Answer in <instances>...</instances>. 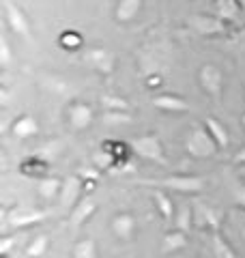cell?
<instances>
[{"mask_svg": "<svg viewBox=\"0 0 245 258\" xmlns=\"http://www.w3.org/2000/svg\"><path fill=\"white\" fill-rule=\"evenodd\" d=\"M138 183L144 185V187H163L183 194H198L207 187V181L196 174H170L161 176V179H140Z\"/></svg>", "mask_w": 245, "mask_h": 258, "instance_id": "cell-1", "label": "cell"}, {"mask_svg": "<svg viewBox=\"0 0 245 258\" xmlns=\"http://www.w3.org/2000/svg\"><path fill=\"white\" fill-rule=\"evenodd\" d=\"M185 149L192 157L204 159V157H213L219 147L213 140V136L209 134V129L204 127V123H194V127L190 129V136L185 140Z\"/></svg>", "mask_w": 245, "mask_h": 258, "instance_id": "cell-2", "label": "cell"}, {"mask_svg": "<svg viewBox=\"0 0 245 258\" xmlns=\"http://www.w3.org/2000/svg\"><path fill=\"white\" fill-rule=\"evenodd\" d=\"M129 147H132V151L138 157L153 161V164H159V166H168V159L163 155L161 140L155 134H144V136H138V138H132L129 140Z\"/></svg>", "mask_w": 245, "mask_h": 258, "instance_id": "cell-3", "label": "cell"}, {"mask_svg": "<svg viewBox=\"0 0 245 258\" xmlns=\"http://www.w3.org/2000/svg\"><path fill=\"white\" fill-rule=\"evenodd\" d=\"M198 80H200V86L202 91L207 93L213 101H219L222 99V93H224V71L217 67V64H202L200 67V74H198Z\"/></svg>", "mask_w": 245, "mask_h": 258, "instance_id": "cell-4", "label": "cell"}, {"mask_svg": "<svg viewBox=\"0 0 245 258\" xmlns=\"http://www.w3.org/2000/svg\"><path fill=\"white\" fill-rule=\"evenodd\" d=\"M82 60H84L88 67L95 69L97 74L101 76H110L114 67H116V60H114V54L103 50V47H91V50H86L84 56H82Z\"/></svg>", "mask_w": 245, "mask_h": 258, "instance_id": "cell-5", "label": "cell"}, {"mask_svg": "<svg viewBox=\"0 0 245 258\" xmlns=\"http://www.w3.org/2000/svg\"><path fill=\"white\" fill-rule=\"evenodd\" d=\"M93 108L84 101H71L67 106V125L73 132H84L93 123Z\"/></svg>", "mask_w": 245, "mask_h": 258, "instance_id": "cell-6", "label": "cell"}, {"mask_svg": "<svg viewBox=\"0 0 245 258\" xmlns=\"http://www.w3.org/2000/svg\"><path fill=\"white\" fill-rule=\"evenodd\" d=\"M82 196H84V181H82V176H67V179L63 181V191L58 198L60 209L71 211V209L80 203Z\"/></svg>", "mask_w": 245, "mask_h": 258, "instance_id": "cell-7", "label": "cell"}, {"mask_svg": "<svg viewBox=\"0 0 245 258\" xmlns=\"http://www.w3.org/2000/svg\"><path fill=\"white\" fill-rule=\"evenodd\" d=\"M190 26L204 37H217V35H224L228 24L224 20H219L217 15H192Z\"/></svg>", "mask_w": 245, "mask_h": 258, "instance_id": "cell-8", "label": "cell"}, {"mask_svg": "<svg viewBox=\"0 0 245 258\" xmlns=\"http://www.w3.org/2000/svg\"><path fill=\"white\" fill-rule=\"evenodd\" d=\"M5 18H7V24H9V28L15 32L18 37H24V39H30V22L26 18V13L15 3H7L5 5Z\"/></svg>", "mask_w": 245, "mask_h": 258, "instance_id": "cell-9", "label": "cell"}, {"mask_svg": "<svg viewBox=\"0 0 245 258\" xmlns=\"http://www.w3.org/2000/svg\"><path fill=\"white\" fill-rule=\"evenodd\" d=\"M194 220L200 228L207 226L211 232H219V226H222V222H224V213L217 211V209H213V207H209V205L198 203L194 207Z\"/></svg>", "mask_w": 245, "mask_h": 258, "instance_id": "cell-10", "label": "cell"}, {"mask_svg": "<svg viewBox=\"0 0 245 258\" xmlns=\"http://www.w3.org/2000/svg\"><path fill=\"white\" fill-rule=\"evenodd\" d=\"M95 211H97V200L91 196V194L82 196L80 203L69 211L71 228H82V226H84L88 220H91V215H93Z\"/></svg>", "mask_w": 245, "mask_h": 258, "instance_id": "cell-11", "label": "cell"}, {"mask_svg": "<svg viewBox=\"0 0 245 258\" xmlns=\"http://www.w3.org/2000/svg\"><path fill=\"white\" fill-rule=\"evenodd\" d=\"M45 220H47L45 211H15L13 215H9L7 224H9L11 230H26L30 226H37Z\"/></svg>", "mask_w": 245, "mask_h": 258, "instance_id": "cell-12", "label": "cell"}, {"mask_svg": "<svg viewBox=\"0 0 245 258\" xmlns=\"http://www.w3.org/2000/svg\"><path fill=\"white\" fill-rule=\"evenodd\" d=\"M153 106L161 112H170V114H181V112L192 110L190 101H185L183 97H178V95H170V93L153 97Z\"/></svg>", "mask_w": 245, "mask_h": 258, "instance_id": "cell-13", "label": "cell"}, {"mask_svg": "<svg viewBox=\"0 0 245 258\" xmlns=\"http://www.w3.org/2000/svg\"><path fill=\"white\" fill-rule=\"evenodd\" d=\"M215 15L226 24H236L243 18V7L239 0H215Z\"/></svg>", "mask_w": 245, "mask_h": 258, "instance_id": "cell-14", "label": "cell"}, {"mask_svg": "<svg viewBox=\"0 0 245 258\" xmlns=\"http://www.w3.org/2000/svg\"><path fill=\"white\" fill-rule=\"evenodd\" d=\"M112 230L120 241H132L136 232V220L132 213H118L112 220Z\"/></svg>", "mask_w": 245, "mask_h": 258, "instance_id": "cell-15", "label": "cell"}, {"mask_svg": "<svg viewBox=\"0 0 245 258\" xmlns=\"http://www.w3.org/2000/svg\"><path fill=\"white\" fill-rule=\"evenodd\" d=\"M11 132H13L15 138L26 140V138H32V136H37V134H39V123H37V118H35V116L22 114L20 118H15V120H13Z\"/></svg>", "mask_w": 245, "mask_h": 258, "instance_id": "cell-16", "label": "cell"}, {"mask_svg": "<svg viewBox=\"0 0 245 258\" xmlns=\"http://www.w3.org/2000/svg\"><path fill=\"white\" fill-rule=\"evenodd\" d=\"M142 9V0H118L116 11H114V20L118 24H129L138 18Z\"/></svg>", "mask_w": 245, "mask_h": 258, "instance_id": "cell-17", "label": "cell"}, {"mask_svg": "<svg viewBox=\"0 0 245 258\" xmlns=\"http://www.w3.org/2000/svg\"><path fill=\"white\" fill-rule=\"evenodd\" d=\"M187 243H190V237H187V232L176 228V230L166 232V237H163V241H161V249L166 254H170V252H178V249L187 247Z\"/></svg>", "mask_w": 245, "mask_h": 258, "instance_id": "cell-18", "label": "cell"}, {"mask_svg": "<svg viewBox=\"0 0 245 258\" xmlns=\"http://www.w3.org/2000/svg\"><path fill=\"white\" fill-rule=\"evenodd\" d=\"M63 191V181L56 176H43L39 181V196L43 200H58Z\"/></svg>", "mask_w": 245, "mask_h": 258, "instance_id": "cell-19", "label": "cell"}, {"mask_svg": "<svg viewBox=\"0 0 245 258\" xmlns=\"http://www.w3.org/2000/svg\"><path fill=\"white\" fill-rule=\"evenodd\" d=\"M202 123H204V127L209 129V134L213 136V140L217 142V147H219V149H226V147H228V142H230V138H228V132H226V127H224L222 123H219L217 118H211V116H209V118H204Z\"/></svg>", "mask_w": 245, "mask_h": 258, "instance_id": "cell-20", "label": "cell"}, {"mask_svg": "<svg viewBox=\"0 0 245 258\" xmlns=\"http://www.w3.org/2000/svg\"><path fill=\"white\" fill-rule=\"evenodd\" d=\"M153 200H155V205H157L159 209V213L163 217V222H172V215H174V205H172V198L168 196V194H163L159 189H155L153 191Z\"/></svg>", "mask_w": 245, "mask_h": 258, "instance_id": "cell-21", "label": "cell"}, {"mask_svg": "<svg viewBox=\"0 0 245 258\" xmlns=\"http://www.w3.org/2000/svg\"><path fill=\"white\" fill-rule=\"evenodd\" d=\"M213 254H215V258H239L232 249V245L228 243L219 232H213Z\"/></svg>", "mask_w": 245, "mask_h": 258, "instance_id": "cell-22", "label": "cell"}, {"mask_svg": "<svg viewBox=\"0 0 245 258\" xmlns=\"http://www.w3.org/2000/svg\"><path fill=\"white\" fill-rule=\"evenodd\" d=\"M22 172L28 176H37V179H43V174L47 172V164L43 159H24L22 161Z\"/></svg>", "mask_w": 245, "mask_h": 258, "instance_id": "cell-23", "label": "cell"}, {"mask_svg": "<svg viewBox=\"0 0 245 258\" xmlns=\"http://www.w3.org/2000/svg\"><path fill=\"white\" fill-rule=\"evenodd\" d=\"M58 43H60L63 50L73 52V50H80L82 43H84V39H82V35L76 32V30H65L63 35L58 37Z\"/></svg>", "mask_w": 245, "mask_h": 258, "instance_id": "cell-24", "label": "cell"}, {"mask_svg": "<svg viewBox=\"0 0 245 258\" xmlns=\"http://www.w3.org/2000/svg\"><path fill=\"white\" fill-rule=\"evenodd\" d=\"M73 258H97V245L93 239H80L73 245Z\"/></svg>", "mask_w": 245, "mask_h": 258, "instance_id": "cell-25", "label": "cell"}, {"mask_svg": "<svg viewBox=\"0 0 245 258\" xmlns=\"http://www.w3.org/2000/svg\"><path fill=\"white\" fill-rule=\"evenodd\" d=\"M174 224H176L178 230L190 232L192 224H194V209H192L190 205H181V209H178V213H176V217H174Z\"/></svg>", "mask_w": 245, "mask_h": 258, "instance_id": "cell-26", "label": "cell"}, {"mask_svg": "<svg viewBox=\"0 0 245 258\" xmlns=\"http://www.w3.org/2000/svg\"><path fill=\"white\" fill-rule=\"evenodd\" d=\"M45 249H47V237L45 235H37L26 245V252L24 254H26V258H41L45 254Z\"/></svg>", "mask_w": 245, "mask_h": 258, "instance_id": "cell-27", "label": "cell"}, {"mask_svg": "<svg viewBox=\"0 0 245 258\" xmlns=\"http://www.w3.org/2000/svg\"><path fill=\"white\" fill-rule=\"evenodd\" d=\"M101 106L108 112H129V103L116 95H103L101 97Z\"/></svg>", "mask_w": 245, "mask_h": 258, "instance_id": "cell-28", "label": "cell"}, {"mask_svg": "<svg viewBox=\"0 0 245 258\" xmlns=\"http://www.w3.org/2000/svg\"><path fill=\"white\" fill-rule=\"evenodd\" d=\"M103 123H108V125L132 123V114H129V112H108V110H103Z\"/></svg>", "mask_w": 245, "mask_h": 258, "instance_id": "cell-29", "label": "cell"}, {"mask_svg": "<svg viewBox=\"0 0 245 258\" xmlns=\"http://www.w3.org/2000/svg\"><path fill=\"white\" fill-rule=\"evenodd\" d=\"M15 245H18V237L15 235H5L3 241H0V254H3V258L9 256Z\"/></svg>", "mask_w": 245, "mask_h": 258, "instance_id": "cell-30", "label": "cell"}, {"mask_svg": "<svg viewBox=\"0 0 245 258\" xmlns=\"http://www.w3.org/2000/svg\"><path fill=\"white\" fill-rule=\"evenodd\" d=\"M0 62H3V69H7L11 64V47H9L7 37L0 39Z\"/></svg>", "mask_w": 245, "mask_h": 258, "instance_id": "cell-31", "label": "cell"}, {"mask_svg": "<svg viewBox=\"0 0 245 258\" xmlns=\"http://www.w3.org/2000/svg\"><path fill=\"white\" fill-rule=\"evenodd\" d=\"M230 43H236V45H241V47H245V26L236 32V35L230 39Z\"/></svg>", "mask_w": 245, "mask_h": 258, "instance_id": "cell-32", "label": "cell"}, {"mask_svg": "<svg viewBox=\"0 0 245 258\" xmlns=\"http://www.w3.org/2000/svg\"><path fill=\"white\" fill-rule=\"evenodd\" d=\"M234 198H236V203H239L243 209H245V187H239L234 191Z\"/></svg>", "mask_w": 245, "mask_h": 258, "instance_id": "cell-33", "label": "cell"}, {"mask_svg": "<svg viewBox=\"0 0 245 258\" xmlns=\"http://www.w3.org/2000/svg\"><path fill=\"white\" fill-rule=\"evenodd\" d=\"M234 164H239V166H245V147L236 153L234 155Z\"/></svg>", "mask_w": 245, "mask_h": 258, "instance_id": "cell-34", "label": "cell"}, {"mask_svg": "<svg viewBox=\"0 0 245 258\" xmlns=\"http://www.w3.org/2000/svg\"><path fill=\"white\" fill-rule=\"evenodd\" d=\"M239 176H243V179H245V166L239 168Z\"/></svg>", "mask_w": 245, "mask_h": 258, "instance_id": "cell-35", "label": "cell"}, {"mask_svg": "<svg viewBox=\"0 0 245 258\" xmlns=\"http://www.w3.org/2000/svg\"><path fill=\"white\" fill-rule=\"evenodd\" d=\"M241 3V7H243V20H245V0H239Z\"/></svg>", "mask_w": 245, "mask_h": 258, "instance_id": "cell-36", "label": "cell"}, {"mask_svg": "<svg viewBox=\"0 0 245 258\" xmlns=\"http://www.w3.org/2000/svg\"><path fill=\"white\" fill-rule=\"evenodd\" d=\"M241 125H243V129H245V112L241 114Z\"/></svg>", "mask_w": 245, "mask_h": 258, "instance_id": "cell-37", "label": "cell"}, {"mask_svg": "<svg viewBox=\"0 0 245 258\" xmlns=\"http://www.w3.org/2000/svg\"><path fill=\"white\" fill-rule=\"evenodd\" d=\"M241 232H243V237H245V224L241 226Z\"/></svg>", "mask_w": 245, "mask_h": 258, "instance_id": "cell-38", "label": "cell"}]
</instances>
